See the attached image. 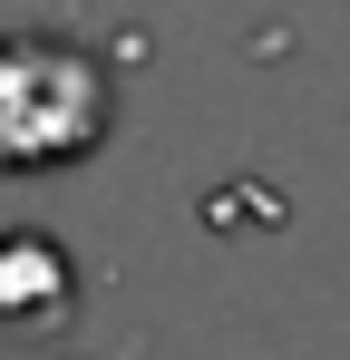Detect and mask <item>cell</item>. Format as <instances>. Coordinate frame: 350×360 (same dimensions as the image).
<instances>
[{"label": "cell", "mask_w": 350, "mask_h": 360, "mask_svg": "<svg viewBox=\"0 0 350 360\" xmlns=\"http://www.w3.org/2000/svg\"><path fill=\"white\" fill-rule=\"evenodd\" d=\"M108 59H88L78 39L58 30H10L0 39V166L30 176V166H78L98 136H108Z\"/></svg>", "instance_id": "6da1fadb"}, {"label": "cell", "mask_w": 350, "mask_h": 360, "mask_svg": "<svg viewBox=\"0 0 350 360\" xmlns=\"http://www.w3.org/2000/svg\"><path fill=\"white\" fill-rule=\"evenodd\" d=\"M68 253L49 234H0V331H49L68 321Z\"/></svg>", "instance_id": "7a4b0ae2"}]
</instances>
